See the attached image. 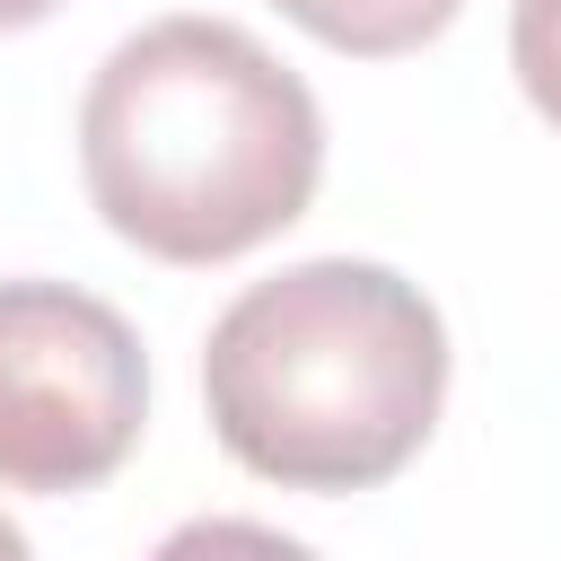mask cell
<instances>
[{"label":"cell","mask_w":561,"mask_h":561,"mask_svg":"<svg viewBox=\"0 0 561 561\" xmlns=\"http://www.w3.org/2000/svg\"><path fill=\"white\" fill-rule=\"evenodd\" d=\"M79 175L123 245L210 272L307 219L324 184V114L245 26L149 18L79 96Z\"/></svg>","instance_id":"cell-1"},{"label":"cell","mask_w":561,"mask_h":561,"mask_svg":"<svg viewBox=\"0 0 561 561\" xmlns=\"http://www.w3.org/2000/svg\"><path fill=\"white\" fill-rule=\"evenodd\" d=\"M0 561H35V543H26V535H18L9 517H0Z\"/></svg>","instance_id":"cell-8"},{"label":"cell","mask_w":561,"mask_h":561,"mask_svg":"<svg viewBox=\"0 0 561 561\" xmlns=\"http://www.w3.org/2000/svg\"><path fill=\"white\" fill-rule=\"evenodd\" d=\"M61 0H0V35H26V26H44Z\"/></svg>","instance_id":"cell-7"},{"label":"cell","mask_w":561,"mask_h":561,"mask_svg":"<svg viewBox=\"0 0 561 561\" xmlns=\"http://www.w3.org/2000/svg\"><path fill=\"white\" fill-rule=\"evenodd\" d=\"M140 430V333L70 280H0V491H96L123 473Z\"/></svg>","instance_id":"cell-3"},{"label":"cell","mask_w":561,"mask_h":561,"mask_svg":"<svg viewBox=\"0 0 561 561\" xmlns=\"http://www.w3.org/2000/svg\"><path fill=\"white\" fill-rule=\"evenodd\" d=\"M210 438L280 491L394 482L447 403V324L394 263L316 254L237 289L202 342Z\"/></svg>","instance_id":"cell-2"},{"label":"cell","mask_w":561,"mask_h":561,"mask_svg":"<svg viewBox=\"0 0 561 561\" xmlns=\"http://www.w3.org/2000/svg\"><path fill=\"white\" fill-rule=\"evenodd\" d=\"M149 561H316V543H298L263 517H184Z\"/></svg>","instance_id":"cell-5"},{"label":"cell","mask_w":561,"mask_h":561,"mask_svg":"<svg viewBox=\"0 0 561 561\" xmlns=\"http://www.w3.org/2000/svg\"><path fill=\"white\" fill-rule=\"evenodd\" d=\"M272 9L351 61H394V53H421L430 35H447L465 0H272Z\"/></svg>","instance_id":"cell-4"},{"label":"cell","mask_w":561,"mask_h":561,"mask_svg":"<svg viewBox=\"0 0 561 561\" xmlns=\"http://www.w3.org/2000/svg\"><path fill=\"white\" fill-rule=\"evenodd\" d=\"M508 61H517L526 105L561 131V0H517L508 9Z\"/></svg>","instance_id":"cell-6"}]
</instances>
